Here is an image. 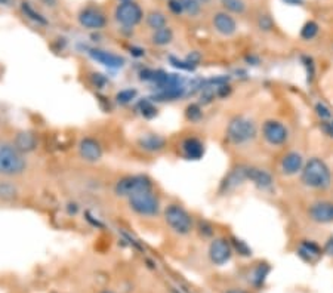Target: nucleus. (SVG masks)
<instances>
[{"mask_svg":"<svg viewBox=\"0 0 333 293\" xmlns=\"http://www.w3.org/2000/svg\"><path fill=\"white\" fill-rule=\"evenodd\" d=\"M301 182L311 190H327L332 184V172L324 160L313 157L304 165Z\"/></svg>","mask_w":333,"mask_h":293,"instance_id":"1","label":"nucleus"},{"mask_svg":"<svg viewBox=\"0 0 333 293\" xmlns=\"http://www.w3.org/2000/svg\"><path fill=\"white\" fill-rule=\"evenodd\" d=\"M228 142L236 147H243L253 142L258 137V126L250 117L236 116L232 117L225 129Z\"/></svg>","mask_w":333,"mask_h":293,"instance_id":"2","label":"nucleus"},{"mask_svg":"<svg viewBox=\"0 0 333 293\" xmlns=\"http://www.w3.org/2000/svg\"><path fill=\"white\" fill-rule=\"evenodd\" d=\"M27 160L24 154L18 151L14 144L0 145V175L3 176H18L25 172Z\"/></svg>","mask_w":333,"mask_h":293,"instance_id":"3","label":"nucleus"},{"mask_svg":"<svg viewBox=\"0 0 333 293\" xmlns=\"http://www.w3.org/2000/svg\"><path fill=\"white\" fill-rule=\"evenodd\" d=\"M163 218H164L166 225L179 236H187L193 230V216L181 205H176V203L168 205L164 207Z\"/></svg>","mask_w":333,"mask_h":293,"instance_id":"4","label":"nucleus"},{"mask_svg":"<svg viewBox=\"0 0 333 293\" xmlns=\"http://www.w3.org/2000/svg\"><path fill=\"white\" fill-rule=\"evenodd\" d=\"M127 205L134 213L142 218H154L160 213V200L153 190L141 191L130 196Z\"/></svg>","mask_w":333,"mask_h":293,"instance_id":"5","label":"nucleus"},{"mask_svg":"<svg viewBox=\"0 0 333 293\" xmlns=\"http://www.w3.org/2000/svg\"><path fill=\"white\" fill-rule=\"evenodd\" d=\"M148 190H153V182L147 175H127L120 178L114 185L116 196L124 199H129L130 196L141 191Z\"/></svg>","mask_w":333,"mask_h":293,"instance_id":"6","label":"nucleus"},{"mask_svg":"<svg viewBox=\"0 0 333 293\" xmlns=\"http://www.w3.org/2000/svg\"><path fill=\"white\" fill-rule=\"evenodd\" d=\"M114 17L117 19L119 24H122L123 27L132 28L135 25H138L142 18H144V12L141 9V6L138 3L129 0V2H122L114 12Z\"/></svg>","mask_w":333,"mask_h":293,"instance_id":"7","label":"nucleus"},{"mask_svg":"<svg viewBox=\"0 0 333 293\" xmlns=\"http://www.w3.org/2000/svg\"><path fill=\"white\" fill-rule=\"evenodd\" d=\"M262 138L273 147H281L289 139V129L279 120H265L262 124Z\"/></svg>","mask_w":333,"mask_h":293,"instance_id":"8","label":"nucleus"},{"mask_svg":"<svg viewBox=\"0 0 333 293\" xmlns=\"http://www.w3.org/2000/svg\"><path fill=\"white\" fill-rule=\"evenodd\" d=\"M79 24L86 28V30H101L107 25V17L106 14L95 6H88L83 8L79 12Z\"/></svg>","mask_w":333,"mask_h":293,"instance_id":"9","label":"nucleus"},{"mask_svg":"<svg viewBox=\"0 0 333 293\" xmlns=\"http://www.w3.org/2000/svg\"><path fill=\"white\" fill-rule=\"evenodd\" d=\"M232 252L234 249H232L231 242L224 237H219V239L212 240L211 246H209V259L215 265H224L231 259Z\"/></svg>","mask_w":333,"mask_h":293,"instance_id":"10","label":"nucleus"},{"mask_svg":"<svg viewBox=\"0 0 333 293\" xmlns=\"http://www.w3.org/2000/svg\"><path fill=\"white\" fill-rule=\"evenodd\" d=\"M79 155L88 163H96L104 155L103 144L93 137H85L79 142Z\"/></svg>","mask_w":333,"mask_h":293,"instance_id":"11","label":"nucleus"},{"mask_svg":"<svg viewBox=\"0 0 333 293\" xmlns=\"http://www.w3.org/2000/svg\"><path fill=\"white\" fill-rule=\"evenodd\" d=\"M308 216L316 224H333V203L327 200H318L310 206Z\"/></svg>","mask_w":333,"mask_h":293,"instance_id":"12","label":"nucleus"},{"mask_svg":"<svg viewBox=\"0 0 333 293\" xmlns=\"http://www.w3.org/2000/svg\"><path fill=\"white\" fill-rule=\"evenodd\" d=\"M88 53L93 61L99 62L101 66H104L107 69L117 70L122 69L123 66H124V58L120 56V55H117V53H114V52L104 51V49H95L93 48V49H89Z\"/></svg>","mask_w":333,"mask_h":293,"instance_id":"13","label":"nucleus"},{"mask_svg":"<svg viewBox=\"0 0 333 293\" xmlns=\"http://www.w3.org/2000/svg\"><path fill=\"white\" fill-rule=\"evenodd\" d=\"M246 179L250 181L259 190H270L274 185L271 173L256 166H246Z\"/></svg>","mask_w":333,"mask_h":293,"instance_id":"14","label":"nucleus"},{"mask_svg":"<svg viewBox=\"0 0 333 293\" xmlns=\"http://www.w3.org/2000/svg\"><path fill=\"white\" fill-rule=\"evenodd\" d=\"M212 24L213 28L219 33L221 36L225 37H231L236 35L237 31V22L236 19L231 17L227 12H216L213 18H212Z\"/></svg>","mask_w":333,"mask_h":293,"instance_id":"15","label":"nucleus"},{"mask_svg":"<svg viewBox=\"0 0 333 293\" xmlns=\"http://www.w3.org/2000/svg\"><path fill=\"white\" fill-rule=\"evenodd\" d=\"M304 157L301 153L298 151H289L286 154L283 155L281 158V172L287 176H293V175H298V173L302 172L304 169Z\"/></svg>","mask_w":333,"mask_h":293,"instance_id":"16","label":"nucleus"},{"mask_svg":"<svg viewBox=\"0 0 333 293\" xmlns=\"http://www.w3.org/2000/svg\"><path fill=\"white\" fill-rule=\"evenodd\" d=\"M181 151L188 160H200L205 154V144L198 138L190 137L181 142Z\"/></svg>","mask_w":333,"mask_h":293,"instance_id":"17","label":"nucleus"},{"mask_svg":"<svg viewBox=\"0 0 333 293\" xmlns=\"http://www.w3.org/2000/svg\"><path fill=\"white\" fill-rule=\"evenodd\" d=\"M246 181V166H237L236 169H232L231 172L228 173L227 178L222 181L221 184V188L219 191L221 192H229V191L236 190L237 187L243 185Z\"/></svg>","mask_w":333,"mask_h":293,"instance_id":"18","label":"nucleus"},{"mask_svg":"<svg viewBox=\"0 0 333 293\" xmlns=\"http://www.w3.org/2000/svg\"><path fill=\"white\" fill-rule=\"evenodd\" d=\"M168 141L166 138L160 137L157 134H145L138 139V147L147 153H158L164 150Z\"/></svg>","mask_w":333,"mask_h":293,"instance_id":"19","label":"nucleus"},{"mask_svg":"<svg viewBox=\"0 0 333 293\" xmlns=\"http://www.w3.org/2000/svg\"><path fill=\"white\" fill-rule=\"evenodd\" d=\"M14 147L17 148L18 151H21L22 154L31 153L37 148V137L30 131L18 132L17 137L14 139Z\"/></svg>","mask_w":333,"mask_h":293,"instance_id":"20","label":"nucleus"},{"mask_svg":"<svg viewBox=\"0 0 333 293\" xmlns=\"http://www.w3.org/2000/svg\"><path fill=\"white\" fill-rule=\"evenodd\" d=\"M185 93V87H171V89H163V90H157L153 96H151V101L153 103H166V101H176V100H181Z\"/></svg>","mask_w":333,"mask_h":293,"instance_id":"21","label":"nucleus"},{"mask_svg":"<svg viewBox=\"0 0 333 293\" xmlns=\"http://www.w3.org/2000/svg\"><path fill=\"white\" fill-rule=\"evenodd\" d=\"M298 253L301 258H304L308 262H313L314 259H317L321 255V247L317 243L311 242V240H304L299 246Z\"/></svg>","mask_w":333,"mask_h":293,"instance_id":"22","label":"nucleus"},{"mask_svg":"<svg viewBox=\"0 0 333 293\" xmlns=\"http://www.w3.org/2000/svg\"><path fill=\"white\" fill-rule=\"evenodd\" d=\"M172 40H174V31L168 25L160 28V30L153 31V35H151V43L156 45V46H160V48L171 45Z\"/></svg>","mask_w":333,"mask_h":293,"instance_id":"23","label":"nucleus"},{"mask_svg":"<svg viewBox=\"0 0 333 293\" xmlns=\"http://www.w3.org/2000/svg\"><path fill=\"white\" fill-rule=\"evenodd\" d=\"M147 25L156 31V30H160L163 27L168 25V19H166V15L160 11H151L148 15H147Z\"/></svg>","mask_w":333,"mask_h":293,"instance_id":"24","label":"nucleus"},{"mask_svg":"<svg viewBox=\"0 0 333 293\" xmlns=\"http://www.w3.org/2000/svg\"><path fill=\"white\" fill-rule=\"evenodd\" d=\"M21 11L24 12L25 17L28 18V19H31L36 24H39V25H48V19L43 17L40 12H37L28 2H22V3H21Z\"/></svg>","mask_w":333,"mask_h":293,"instance_id":"25","label":"nucleus"},{"mask_svg":"<svg viewBox=\"0 0 333 293\" xmlns=\"http://www.w3.org/2000/svg\"><path fill=\"white\" fill-rule=\"evenodd\" d=\"M137 110L140 111V114L144 119H153L157 116V107L151 100H142L137 105Z\"/></svg>","mask_w":333,"mask_h":293,"instance_id":"26","label":"nucleus"},{"mask_svg":"<svg viewBox=\"0 0 333 293\" xmlns=\"http://www.w3.org/2000/svg\"><path fill=\"white\" fill-rule=\"evenodd\" d=\"M185 117L191 123H198L203 119V108L200 104H190L185 108Z\"/></svg>","mask_w":333,"mask_h":293,"instance_id":"27","label":"nucleus"},{"mask_svg":"<svg viewBox=\"0 0 333 293\" xmlns=\"http://www.w3.org/2000/svg\"><path fill=\"white\" fill-rule=\"evenodd\" d=\"M221 5L231 14H245L246 3L245 0H221Z\"/></svg>","mask_w":333,"mask_h":293,"instance_id":"28","label":"nucleus"},{"mask_svg":"<svg viewBox=\"0 0 333 293\" xmlns=\"http://www.w3.org/2000/svg\"><path fill=\"white\" fill-rule=\"evenodd\" d=\"M137 95H138L137 89H132V87L122 89L120 92L116 93V103L120 104V105H127L137 98Z\"/></svg>","mask_w":333,"mask_h":293,"instance_id":"29","label":"nucleus"},{"mask_svg":"<svg viewBox=\"0 0 333 293\" xmlns=\"http://www.w3.org/2000/svg\"><path fill=\"white\" fill-rule=\"evenodd\" d=\"M318 30H320V27H318L317 22H314V21H308V22L302 27V30H301V37H302L304 40H313V39L318 35Z\"/></svg>","mask_w":333,"mask_h":293,"instance_id":"30","label":"nucleus"},{"mask_svg":"<svg viewBox=\"0 0 333 293\" xmlns=\"http://www.w3.org/2000/svg\"><path fill=\"white\" fill-rule=\"evenodd\" d=\"M182 5V9L187 15L190 17H197L202 11V5L197 0H179Z\"/></svg>","mask_w":333,"mask_h":293,"instance_id":"31","label":"nucleus"},{"mask_svg":"<svg viewBox=\"0 0 333 293\" xmlns=\"http://www.w3.org/2000/svg\"><path fill=\"white\" fill-rule=\"evenodd\" d=\"M301 61H302L304 67L307 70V82L311 83V82L314 80V76H316V66H314V61H313V58H310V56H302Z\"/></svg>","mask_w":333,"mask_h":293,"instance_id":"32","label":"nucleus"},{"mask_svg":"<svg viewBox=\"0 0 333 293\" xmlns=\"http://www.w3.org/2000/svg\"><path fill=\"white\" fill-rule=\"evenodd\" d=\"M232 249L236 250V252H239V255H242V256H252V249L247 246V243L243 242V240H240V239H232Z\"/></svg>","mask_w":333,"mask_h":293,"instance_id":"33","label":"nucleus"},{"mask_svg":"<svg viewBox=\"0 0 333 293\" xmlns=\"http://www.w3.org/2000/svg\"><path fill=\"white\" fill-rule=\"evenodd\" d=\"M268 273H270V267L267 265V264H261L255 271H253V283L256 284V286H259V284H262L263 280H265V277L268 276Z\"/></svg>","mask_w":333,"mask_h":293,"instance_id":"34","label":"nucleus"},{"mask_svg":"<svg viewBox=\"0 0 333 293\" xmlns=\"http://www.w3.org/2000/svg\"><path fill=\"white\" fill-rule=\"evenodd\" d=\"M169 61H171V64H172L174 67H176V69L179 70H184V71H194L195 67H197V66L191 64L187 58H185V59H178L175 56H171Z\"/></svg>","mask_w":333,"mask_h":293,"instance_id":"35","label":"nucleus"},{"mask_svg":"<svg viewBox=\"0 0 333 293\" xmlns=\"http://www.w3.org/2000/svg\"><path fill=\"white\" fill-rule=\"evenodd\" d=\"M314 110H316L317 116L321 119V121L330 120V119H332V111H330V108H329L326 104L317 103L316 107H314Z\"/></svg>","mask_w":333,"mask_h":293,"instance_id":"36","label":"nucleus"},{"mask_svg":"<svg viewBox=\"0 0 333 293\" xmlns=\"http://www.w3.org/2000/svg\"><path fill=\"white\" fill-rule=\"evenodd\" d=\"M258 27H259V30H262V31H270V30H273V27H274L273 18L270 17V15H267V14L261 15L259 19H258Z\"/></svg>","mask_w":333,"mask_h":293,"instance_id":"37","label":"nucleus"},{"mask_svg":"<svg viewBox=\"0 0 333 293\" xmlns=\"http://www.w3.org/2000/svg\"><path fill=\"white\" fill-rule=\"evenodd\" d=\"M15 194V190L9 184H0V197L2 199H12Z\"/></svg>","mask_w":333,"mask_h":293,"instance_id":"38","label":"nucleus"},{"mask_svg":"<svg viewBox=\"0 0 333 293\" xmlns=\"http://www.w3.org/2000/svg\"><path fill=\"white\" fill-rule=\"evenodd\" d=\"M168 8H169V11H171L172 14H175V15H181V14H184L182 5H181V2H179V0H169V2H168Z\"/></svg>","mask_w":333,"mask_h":293,"instance_id":"39","label":"nucleus"},{"mask_svg":"<svg viewBox=\"0 0 333 293\" xmlns=\"http://www.w3.org/2000/svg\"><path fill=\"white\" fill-rule=\"evenodd\" d=\"M92 82H93V85L98 87V89H103L107 85V79L103 74H99V73H93L92 74Z\"/></svg>","mask_w":333,"mask_h":293,"instance_id":"40","label":"nucleus"},{"mask_svg":"<svg viewBox=\"0 0 333 293\" xmlns=\"http://www.w3.org/2000/svg\"><path fill=\"white\" fill-rule=\"evenodd\" d=\"M198 230H200V233H202L203 236H206V237L213 236V226H212L209 222H206V221H202V222L198 224Z\"/></svg>","mask_w":333,"mask_h":293,"instance_id":"41","label":"nucleus"},{"mask_svg":"<svg viewBox=\"0 0 333 293\" xmlns=\"http://www.w3.org/2000/svg\"><path fill=\"white\" fill-rule=\"evenodd\" d=\"M320 129L327 135V137H330L333 138V120H324L321 121V126H320Z\"/></svg>","mask_w":333,"mask_h":293,"instance_id":"42","label":"nucleus"},{"mask_svg":"<svg viewBox=\"0 0 333 293\" xmlns=\"http://www.w3.org/2000/svg\"><path fill=\"white\" fill-rule=\"evenodd\" d=\"M187 59L191 62V64H194V66H198V62H200V59H202V55L198 53V52H191L188 56H187Z\"/></svg>","mask_w":333,"mask_h":293,"instance_id":"43","label":"nucleus"},{"mask_svg":"<svg viewBox=\"0 0 333 293\" xmlns=\"http://www.w3.org/2000/svg\"><path fill=\"white\" fill-rule=\"evenodd\" d=\"M130 55H134V56H137V58H141V56L145 55V51H144L142 48H135V46H132V48H130Z\"/></svg>","mask_w":333,"mask_h":293,"instance_id":"44","label":"nucleus"},{"mask_svg":"<svg viewBox=\"0 0 333 293\" xmlns=\"http://www.w3.org/2000/svg\"><path fill=\"white\" fill-rule=\"evenodd\" d=\"M324 252L327 255H332L333 256V237H330L327 242H326V246H324Z\"/></svg>","mask_w":333,"mask_h":293,"instance_id":"45","label":"nucleus"},{"mask_svg":"<svg viewBox=\"0 0 333 293\" xmlns=\"http://www.w3.org/2000/svg\"><path fill=\"white\" fill-rule=\"evenodd\" d=\"M67 210H69V213H70V215H76V213H77V210H79V206H77L76 203H70V205L67 206Z\"/></svg>","mask_w":333,"mask_h":293,"instance_id":"46","label":"nucleus"},{"mask_svg":"<svg viewBox=\"0 0 333 293\" xmlns=\"http://www.w3.org/2000/svg\"><path fill=\"white\" fill-rule=\"evenodd\" d=\"M246 61H247V62H253L252 66H258V64H259V58H258V56H247Z\"/></svg>","mask_w":333,"mask_h":293,"instance_id":"47","label":"nucleus"},{"mask_svg":"<svg viewBox=\"0 0 333 293\" xmlns=\"http://www.w3.org/2000/svg\"><path fill=\"white\" fill-rule=\"evenodd\" d=\"M283 2H286L287 5H292V6H299L304 3V0H283Z\"/></svg>","mask_w":333,"mask_h":293,"instance_id":"48","label":"nucleus"},{"mask_svg":"<svg viewBox=\"0 0 333 293\" xmlns=\"http://www.w3.org/2000/svg\"><path fill=\"white\" fill-rule=\"evenodd\" d=\"M227 293H246L245 290H239V289H232V290H228Z\"/></svg>","mask_w":333,"mask_h":293,"instance_id":"49","label":"nucleus"},{"mask_svg":"<svg viewBox=\"0 0 333 293\" xmlns=\"http://www.w3.org/2000/svg\"><path fill=\"white\" fill-rule=\"evenodd\" d=\"M197 2H198L200 5H206V3H209L211 0H197Z\"/></svg>","mask_w":333,"mask_h":293,"instance_id":"50","label":"nucleus"},{"mask_svg":"<svg viewBox=\"0 0 333 293\" xmlns=\"http://www.w3.org/2000/svg\"><path fill=\"white\" fill-rule=\"evenodd\" d=\"M101 293H114V292H111V290H104V292H101Z\"/></svg>","mask_w":333,"mask_h":293,"instance_id":"51","label":"nucleus"},{"mask_svg":"<svg viewBox=\"0 0 333 293\" xmlns=\"http://www.w3.org/2000/svg\"><path fill=\"white\" fill-rule=\"evenodd\" d=\"M122 2H129V0H122Z\"/></svg>","mask_w":333,"mask_h":293,"instance_id":"52","label":"nucleus"}]
</instances>
